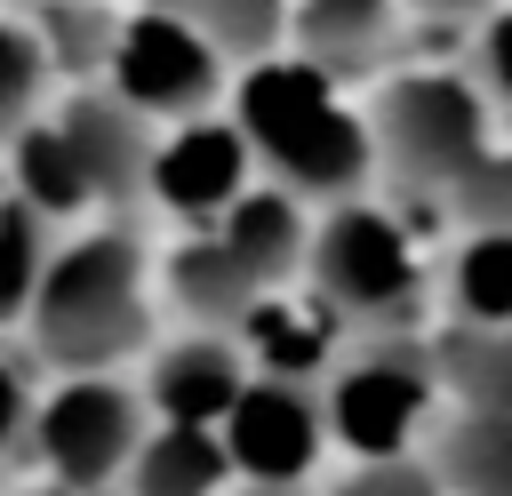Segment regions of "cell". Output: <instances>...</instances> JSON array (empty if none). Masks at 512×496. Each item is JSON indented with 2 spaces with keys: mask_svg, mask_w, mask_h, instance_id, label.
<instances>
[{
  "mask_svg": "<svg viewBox=\"0 0 512 496\" xmlns=\"http://www.w3.org/2000/svg\"><path fill=\"white\" fill-rule=\"evenodd\" d=\"M232 120L248 128L256 160L272 184H288L296 200H360L376 160V120L360 104H344V80L296 48L240 64L232 80Z\"/></svg>",
  "mask_w": 512,
  "mask_h": 496,
  "instance_id": "6da1fadb",
  "label": "cell"
},
{
  "mask_svg": "<svg viewBox=\"0 0 512 496\" xmlns=\"http://www.w3.org/2000/svg\"><path fill=\"white\" fill-rule=\"evenodd\" d=\"M24 344L56 376H104L152 344V256L128 216H104L56 240Z\"/></svg>",
  "mask_w": 512,
  "mask_h": 496,
  "instance_id": "7a4b0ae2",
  "label": "cell"
},
{
  "mask_svg": "<svg viewBox=\"0 0 512 496\" xmlns=\"http://www.w3.org/2000/svg\"><path fill=\"white\" fill-rule=\"evenodd\" d=\"M376 120V160L400 184V200H448L472 160L496 152V96L480 88V72H448V64H400L376 80L368 96Z\"/></svg>",
  "mask_w": 512,
  "mask_h": 496,
  "instance_id": "3957f363",
  "label": "cell"
},
{
  "mask_svg": "<svg viewBox=\"0 0 512 496\" xmlns=\"http://www.w3.org/2000/svg\"><path fill=\"white\" fill-rule=\"evenodd\" d=\"M304 280L360 328V336H416V312L432 296V264L416 248V224L384 200H336L312 232Z\"/></svg>",
  "mask_w": 512,
  "mask_h": 496,
  "instance_id": "277c9868",
  "label": "cell"
},
{
  "mask_svg": "<svg viewBox=\"0 0 512 496\" xmlns=\"http://www.w3.org/2000/svg\"><path fill=\"white\" fill-rule=\"evenodd\" d=\"M320 400H328V432L352 464L424 456L440 416H448L440 352L424 336H352V352L328 368Z\"/></svg>",
  "mask_w": 512,
  "mask_h": 496,
  "instance_id": "5b68a950",
  "label": "cell"
},
{
  "mask_svg": "<svg viewBox=\"0 0 512 496\" xmlns=\"http://www.w3.org/2000/svg\"><path fill=\"white\" fill-rule=\"evenodd\" d=\"M152 424H160V416H152L144 384H128L120 368H104V376H64V384H48V400H40L32 464L48 472L56 496H104V488L128 480V464H136V448L152 440Z\"/></svg>",
  "mask_w": 512,
  "mask_h": 496,
  "instance_id": "8992f818",
  "label": "cell"
},
{
  "mask_svg": "<svg viewBox=\"0 0 512 496\" xmlns=\"http://www.w3.org/2000/svg\"><path fill=\"white\" fill-rule=\"evenodd\" d=\"M224 64H232V56H224L192 16L144 0L136 16H120L104 88H120L144 120H192V112H208V104L224 96Z\"/></svg>",
  "mask_w": 512,
  "mask_h": 496,
  "instance_id": "52a82bcc",
  "label": "cell"
},
{
  "mask_svg": "<svg viewBox=\"0 0 512 496\" xmlns=\"http://www.w3.org/2000/svg\"><path fill=\"white\" fill-rule=\"evenodd\" d=\"M256 184V144L240 120H216V112H192V120H168L160 144H152V176H144V200L176 224H216L232 216V200Z\"/></svg>",
  "mask_w": 512,
  "mask_h": 496,
  "instance_id": "ba28073f",
  "label": "cell"
},
{
  "mask_svg": "<svg viewBox=\"0 0 512 496\" xmlns=\"http://www.w3.org/2000/svg\"><path fill=\"white\" fill-rule=\"evenodd\" d=\"M216 432H224L240 480H312L320 456L336 448L320 384H288V376H256Z\"/></svg>",
  "mask_w": 512,
  "mask_h": 496,
  "instance_id": "9c48e42d",
  "label": "cell"
},
{
  "mask_svg": "<svg viewBox=\"0 0 512 496\" xmlns=\"http://www.w3.org/2000/svg\"><path fill=\"white\" fill-rule=\"evenodd\" d=\"M232 336H240V352L256 360V376L328 384V368L352 352V336H360V328H352V320H344L312 280H288V288H264Z\"/></svg>",
  "mask_w": 512,
  "mask_h": 496,
  "instance_id": "30bf717a",
  "label": "cell"
},
{
  "mask_svg": "<svg viewBox=\"0 0 512 496\" xmlns=\"http://www.w3.org/2000/svg\"><path fill=\"white\" fill-rule=\"evenodd\" d=\"M248 384H256V360L240 352L232 328H184L144 360V400L160 424H224Z\"/></svg>",
  "mask_w": 512,
  "mask_h": 496,
  "instance_id": "8fae6325",
  "label": "cell"
},
{
  "mask_svg": "<svg viewBox=\"0 0 512 496\" xmlns=\"http://www.w3.org/2000/svg\"><path fill=\"white\" fill-rule=\"evenodd\" d=\"M56 128H64V144L80 152V168H88V184H96V208H128V200H144V176H152V120L120 96V88H72L56 112H48Z\"/></svg>",
  "mask_w": 512,
  "mask_h": 496,
  "instance_id": "7c38bea8",
  "label": "cell"
},
{
  "mask_svg": "<svg viewBox=\"0 0 512 496\" xmlns=\"http://www.w3.org/2000/svg\"><path fill=\"white\" fill-rule=\"evenodd\" d=\"M160 296L184 312V328H240L248 304L264 296V280L232 256V240L216 224H200L160 256Z\"/></svg>",
  "mask_w": 512,
  "mask_h": 496,
  "instance_id": "4fadbf2b",
  "label": "cell"
},
{
  "mask_svg": "<svg viewBox=\"0 0 512 496\" xmlns=\"http://www.w3.org/2000/svg\"><path fill=\"white\" fill-rule=\"evenodd\" d=\"M288 48L328 64L336 80H368L400 48V0H296Z\"/></svg>",
  "mask_w": 512,
  "mask_h": 496,
  "instance_id": "5bb4252c",
  "label": "cell"
},
{
  "mask_svg": "<svg viewBox=\"0 0 512 496\" xmlns=\"http://www.w3.org/2000/svg\"><path fill=\"white\" fill-rule=\"evenodd\" d=\"M312 200H296L288 184H248L240 200H232V216H216V232L232 240V256L264 280V288H288V280H304V264H312V216H304Z\"/></svg>",
  "mask_w": 512,
  "mask_h": 496,
  "instance_id": "9a60e30c",
  "label": "cell"
},
{
  "mask_svg": "<svg viewBox=\"0 0 512 496\" xmlns=\"http://www.w3.org/2000/svg\"><path fill=\"white\" fill-rule=\"evenodd\" d=\"M232 448L216 424H152V440L136 448L120 496H232Z\"/></svg>",
  "mask_w": 512,
  "mask_h": 496,
  "instance_id": "2e32d148",
  "label": "cell"
},
{
  "mask_svg": "<svg viewBox=\"0 0 512 496\" xmlns=\"http://www.w3.org/2000/svg\"><path fill=\"white\" fill-rule=\"evenodd\" d=\"M8 192H16L24 208H40L48 224H80V216H96V184H88L80 152L64 144V128H56L48 112L8 144Z\"/></svg>",
  "mask_w": 512,
  "mask_h": 496,
  "instance_id": "e0dca14e",
  "label": "cell"
},
{
  "mask_svg": "<svg viewBox=\"0 0 512 496\" xmlns=\"http://www.w3.org/2000/svg\"><path fill=\"white\" fill-rule=\"evenodd\" d=\"M424 456L448 496H512V416L496 408H448Z\"/></svg>",
  "mask_w": 512,
  "mask_h": 496,
  "instance_id": "ac0fdd59",
  "label": "cell"
},
{
  "mask_svg": "<svg viewBox=\"0 0 512 496\" xmlns=\"http://www.w3.org/2000/svg\"><path fill=\"white\" fill-rule=\"evenodd\" d=\"M440 304H448V320L512 328V224H496V232H456V248H448V264H440Z\"/></svg>",
  "mask_w": 512,
  "mask_h": 496,
  "instance_id": "d6986e66",
  "label": "cell"
},
{
  "mask_svg": "<svg viewBox=\"0 0 512 496\" xmlns=\"http://www.w3.org/2000/svg\"><path fill=\"white\" fill-rule=\"evenodd\" d=\"M432 352H440L448 408H496V416H512V328L448 320V328L432 336Z\"/></svg>",
  "mask_w": 512,
  "mask_h": 496,
  "instance_id": "ffe728a7",
  "label": "cell"
},
{
  "mask_svg": "<svg viewBox=\"0 0 512 496\" xmlns=\"http://www.w3.org/2000/svg\"><path fill=\"white\" fill-rule=\"evenodd\" d=\"M48 256H56V224L40 208H24L16 192H0V328H24L32 320L40 280H48Z\"/></svg>",
  "mask_w": 512,
  "mask_h": 496,
  "instance_id": "44dd1931",
  "label": "cell"
},
{
  "mask_svg": "<svg viewBox=\"0 0 512 496\" xmlns=\"http://www.w3.org/2000/svg\"><path fill=\"white\" fill-rule=\"evenodd\" d=\"M48 80H56V56H48L40 24L24 8H0V144H16L40 120Z\"/></svg>",
  "mask_w": 512,
  "mask_h": 496,
  "instance_id": "7402d4cb",
  "label": "cell"
},
{
  "mask_svg": "<svg viewBox=\"0 0 512 496\" xmlns=\"http://www.w3.org/2000/svg\"><path fill=\"white\" fill-rule=\"evenodd\" d=\"M24 16L40 24V40H48V56H56V72H64L72 88H88V80L112 64L120 16H112L104 0H40V8H24Z\"/></svg>",
  "mask_w": 512,
  "mask_h": 496,
  "instance_id": "603a6c76",
  "label": "cell"
},
{
  "mask_svg": "<svg viewBox=\"0 0 512 496\" xmlns=\"http://www.w3.org/2000/svg\"><path fill=\"white\" fill-rule=\"evenodd\" d=\"M160 8L192 16L232 64L280 56V48H288V24H296V0H160Z\"/></svg>",
  "mask_w": 512,
  "mask_h": 496,
  "instance_id": "cb8c5ba5",
  "label": "cell"
},
{
  "mask_svg": "<svg viewBox=\"0 0 512 496\" xmlns=\"http://www.w3.org/2000/svg\"><path fill=\"white\" fill-rule=\"evenodd\" d=\"M40 352L32 344H0V464L32 456V424H40Z\"/></svg>",
  "mask_w": 512,
  "mask_h": 496,
  "instance_id": "d4e9b609",
  "label": "cell"
},
{
  "mask_svg": "<svg viewBox=\"0 0 512 496\" xmlns=\"http://www.w3.org/2000/svg\"><path fill=\"white\" fill-rule=\"evenodd\" d=\"M440 216H448L456 232H496V224H512V144H496L488 160H472V176L440 200Z\"/></svg>",
  "mask_w": 512,
  "mask_h": 496,
  "instance_id": "484cf974",
  "label": "cell"
},
{
  "mask_svg": "<svg viewBox=\"0 0 512 496\" xmlns=\"http://www.w3.org/2000/svg\"><path fill=\"white\" fill-rule=\"evenodd\" d=\"M320 496H448L432 456H376V464H352L344 480H328Z\"/></svg>",
  "mask_w": 512,
  "mask_h": 496,
  "instance_id": "4316f807",
  "label": "cell"
},
{
  "mask_svg": "<svg viewBox=\"0 0 512 496\" xmlns=\"http://www.w3.org/2000/svg\"><path fill=\"white\" fill-rule=\"evenodd\" d=\"M472 72H480V88L496 96V112H512V0L480 24V40H472Z\"/></svg>",
  "mask_w": 512,
  "mask_h": 496,
  "instance_id": "83f0119b",
  "label": "cell"
},
{
  "mask_svg": "<svg viewBox=\"0 0 512 496\" xmlns=\"http://www.w3.org/2000/svg\"><path fill=\"white\" fill-rule=\"evenodd\" d=\"M416 16H440V24H488L504 0H408Z\"/></svg>",
  "mask_w": 512,
  "mask_h": 496,
  "instance_id": "f1b7e54d",
  "label": "cell"
},
{
  "mask_svg": "<svg viewBox=\"0 0 512 496\" xmlns=\"http://www.w3.org/2000/svg\"><path fill=\"white\" fill-rule=\"evenodd\" d=\"M232 496H320V480H240Z\"/></svg>",
  "mask_w": 512,
  "mask_h": 496,
  "instance_id": "f546056e",
  "label": "cell"
},
{
  "mask_svg": "<svg viewBox=\"0 0 512 496\" xmlns=\"http://www.w3.org/2000/svg\"><path fill=\"white\" fill-rule=\"evenodd\" d=\"M0 8H40V0H0Z\"/></svg>",
  "mask_w": 512,
  "mask_h": 496,
  "instance_id": "4dcf8cb0",
  "label": "cell"
},
{
  "mask_svg": "<svg viewBox=\"0 0 512 496\" xmlns=\"http://www.w3.org/2000/svg\"><path fill=\"white\" fill-rule=\"evenodd\" d=\"M0 496H8V488H0Z\"/></svg>",
  "mask_w": 512,
  "mask_h": 496,
  "instance_id": "1f68e13d",
  "label": "cell"
}]
</instances>
